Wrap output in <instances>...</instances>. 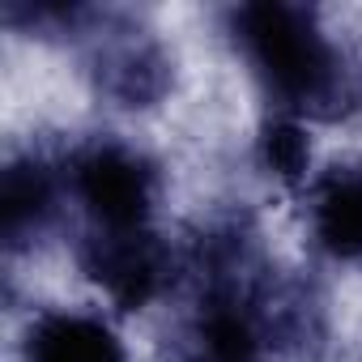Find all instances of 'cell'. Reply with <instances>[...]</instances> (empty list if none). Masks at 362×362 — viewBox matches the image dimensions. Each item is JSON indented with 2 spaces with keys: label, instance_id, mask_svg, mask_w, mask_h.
I'll return each instance as SVG.
<instances>
[{
  "label": "cell",
  "instance_id": "5b68a950",
  "mask_svg": "<svg viewBox=\"0 0 362 362\" xmlns=\"http://www.w3.org/2000/svg\"><path fill=\"white\" fill-rule=\"evenodd\" d=\"M311 235L337 260H362V166H332L311 192Z\"/></svg>",
  "mask_w": 362,
  "mask_h": 362
},
{
  "label": "cell",
  "instance_id": "3957f363",
  "mask_svg": "<svg viewBox=\"0 0 362 362\" xmlns=\"http://www.w3.org/2000/svg\"><path fill=\"white\" fill-rule=\"evenodd\" d=\"M86 269L119 307H145L166 281V256L149 230L94 235L86 252Z\"/></svg>",
  "mask_w": 362,
  "mask_h": 362
},
{
  "label": "cell",
  "instance_id": "6da1fadb",
  "mask_svg": "<svg viewBox=\"0 0 362 362\" xmlns=\"http://www.w3.org/2000/svg\"><path fill=\"white\" fill-rule=\"evenodd\" d=\"M239 52L264 90L290 111H328L345 98V60L311 9L239 5L230 13Z\"/></svg>",
  "mask_w": 362,
  "mask_h": 362
},
{
  "label": "cell",
  "instance_id": "ba28073f",
  "mask_svg": "<svg viewBox=\"0 0 362 362\" xmlns=\"http://www.w3.org/2000/svg\"><path fill=\"white\" fill-rule=\"evenodd\" d=\"M260 162L269 175H277L281 184H298L307 179V166H311V141L303 132L298 119L290 115H277L260 128Z\"/></svg>",
  "mask_w": 362,
  "mask_h": 362
},
{
  "label": "cell",
  "instance_id": "8992f818",
  "mask_svg": "<svg viewBox=\"0 0 362 362\" xmlns=\"http://www.w3.org/2000/svg\"><path fill=\"white\" fill-rule=\"evenodd\" d=\"M192 362H264L260 324L235 294H218L201 307L192 328Z\"/></svg>",
  "mask_w": 362,
  "mask_h": 362
},
{
  "label": "cell",
  "instance_id": "52a82bcc",
  "mask_svg": "<svg viewBox=\"0 0 362 362\" xmlns=\"http://www.w3.org/2000/svg\"><path fill=\"white\" fill-rule=\"evenodd\" d=\"M56 170L43 166L39 158H18L5 166V179H0V230H5L9 243H22L26 235H35L52 209H56Z\"/></svg>",
  "mask_w": 362,
  "mask_h": 362
},
{
  "label": "cell",
  "instance_id": "7a4b0ae2",
  "mask_svg": "<svg viewBox=\"0 0 362 362\" xmlns=\"http://www.w3.org/2000/svg\"><path fill=\"white\" fill-rule=\"evenodd\" d=\"M69 188L94 222V235L149 230L158 175L141 149L124 141H90L69 166Z\"/></svg>",
  "mask_w": 362,
  "mask_h": 362
},
{
  "label": "cell",
  "instance_id": "277c9868",
  "mask_svg": "<svg viewBox=\"0 0 362 362\" xmlns=\"http://www.w3.org/2000/svg\"><path fill=\"white\" fill-rule=\"evenodd\" d=\"M26 362H124V345L90 311H43L26 332Z\"/></svg>",
  "mask_w": 362,
  "mask_h": 362
}]
</instances>
